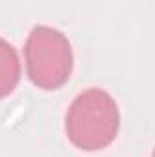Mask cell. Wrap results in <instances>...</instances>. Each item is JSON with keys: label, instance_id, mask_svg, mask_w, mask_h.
<instances>
[{"label": "cell", "instance_id": "6da1fadb", "mask_svg": "<svg viewBox=\"0 0 155 157\" xmlns=\"http://www.w3.org/2000/svg\"><path fill=\"white\" fill-rule=\"evenodd\" d=\"M120 113L115 99L102 88H88L73 99L66 113V133L84 152H97L115 141Z\"/></svg>", "mask_w": 155, "mask_h": 157}, {"label": "cell", "instance_id": "3957f363", "mask_svg": "<svg viewBox=\"0 0 155 157\" xmlns=\"http://www.w3.org/2000/svg\"><path fill=\"white\" fill-rule=\"evenodd\" d=\"M20 80V60L17 49L0 37V99L13 93Z\"/></svg>", "mask_w": 155, "mask_h": 157}, {"label": "cell", "instance_id": "7a4b0ae2", "mask_svg": "<svg viewBox=\"0 0 155 157\" xmlns=\"http://www.w3.org/2000/svg\"><path fill=\"white\" fill-rule=\"evenodd\" d=\"M29 80L42 90H57L73 71V49L68 37L51 26H35L24 48Z\"/></svg>", "mask_w": 155, "mask_h": 157}]
</instances>
